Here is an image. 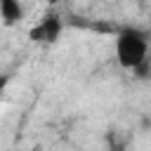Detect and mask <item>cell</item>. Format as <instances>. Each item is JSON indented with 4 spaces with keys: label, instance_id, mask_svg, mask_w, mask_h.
Returning a JSON list of instances; mask_svg holds the SVG:
<instances>
[{
    "label": "cell",
    "instance_id": "obj_1",
    "mask_svg": "<svg viewBox=\"0 0 151 151\" xmlns=\"http://www.w3.org/2000/svg\"><path fill=\"white\" fill-rule=\"evenodd\" d=\"M149 42L139 28H123L116 38V59L123 68L137 71L146 64Z\"/></svg>",
    "mask_w": 151,
    "mask_h": 151
},
{
    "label": "cell",
    "instance_id": "obj_2",
    "mask_svg": "<svg viewBox=\"0 0 151 151\" xmlns=\"http://www.w3.org/2000/svg\"><path fill=\"white\" fill-rule=\"evenodd\" d=\"M61 31H64L61 17L54 14V12H50V14H45V19L38 26H33L28 31V38L33 42H57L59 35H61Z\"/></svg>",
    "mask_w": 151,
    "mask_h": 151
},
{
    "label": "cell",
    "instance_id": "obj_3",
    "mask_svg": "<svg viewBox=\"0 0 151 151\" xmlns=\"http://www.w3.org/2000/svg\"><path fill=\"white\" fill-rule=\"evenodd\" d=\"M0 19L5 26H14L24 19V7L19 0H0Z\"/></svg>",
    "mask_w": 151,
    "mask_h": 151
},
{
    "label": "cell",
    "instance_id": "obj_4",
    "mask_svg": "<svg viewBox=\"0 0 151 151\" xmlns=\"http://www.w3.org/2000/svg\"><path fill=\"white\" fill-rule=\"evenodd\" d=\"M45 2H50V5H57V2H59V0H45Z\"/></svg>",
    "mask_w": 151,
    "mask_h": 151
}]
</instances>
